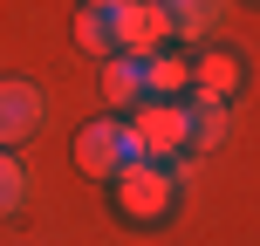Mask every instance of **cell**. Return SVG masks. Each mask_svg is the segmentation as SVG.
Masks as SVG:
<instances>
[{"instance_id":"cell-1","label":"cell","mask_w":260,"mask_h":246,"mask_svg":"<svg viewBox=\"0 0 260 246\" xmlns=\"http://www.w3.org/2000/svg\"><path fill=\"white\" fill-rule=\"evenodd\" d=\"M110 185H117V205L137 226H157L171 205H178V171H171V164H151V157H130Z\"/></svg>"},{"instance_id":"cell-2","label":"cell","mask_w":260,"mask_h":246,"mask_svg":"<svg viewBox=\"0 0 260 246\" xmlns=\"http://www.w3.org/2000/svg\"><path fill=\"white\" fill-rule=\"evenodd\" d=\"M123 130H130V151L151 157V164H178L185 157V110L178 103H137V110H123Z\"/></svg>"},{"instance_id":"cell-3","label":"cell","mask_w":260,"mask_h":246,"mask_svg":"<svg viewBox=\"0 0 260 246\" xmlns=\"http://www.w3.org/2000/svg\"><path fill=\"white\" fill-rule=\"evenodd\" d=\"M130 157H137V151H130V130H123V117H110V110H103V117H89V123L76 130V171H82V178L110 185Z\"/></svg>"},{"instance_id":"cell-4","label":"cell","mask_w":260,"mask_h":246,"mask_svg":"<svg viewBox=\"0 0 260 246\" xmlns=\"http://www.w3.org/2000/svg\"><path fill=\"white\" fill-rule=\"evenodd\" d=\"M110 21H117V55H130V62H151V55H165V41H171L157 0H117Z\"/></svg>"},{"instance_id":"cell-5","label":"cell","mask_w":260,"mask_h":246,"mask_svg":"<svg viewBox=\"0 0 260 246\" xmlns=\"http://www.w3.org/2000/svg\"><path fill=\"white\" fill-rule=\"evenodd\" d=\"M35 130H41V89L21 76H0V151L27 144Z\"/></svg>"},{"instance_id":"cell-6","label":"cell","mask_w":260,"mask_h":246,"mask_svg":"<svg viewBox=\"0 0 260 246\" xmlns=\"http://www.w3.org/2000/svg\"><path fill=\"white\" fill-rule=\"evenodd\" d=\"M157 14H165L171 41H206L226 27V14H233V0H157Z\"/></svg>"},{"instance_id":"cell-7","label":"cell","mask_w":260,"mask_h":246,"mask_svg":"<svg viewBox=\"0 0 260 246\" xmlns=\"http://www.w3.org/2000/svg\"><path fill=\"white\" fill-rule=\"evenodd\" d=\"M185 110V151H219L233 117H226V103H212V96H178Z\"/></svg>"},{"instance_id":"cell-8","label":"cell","mask_w":260,"mask_h":246,"mask_svg":"<svg viewBox=\"0 0 260 246\" xmlns=\"http://www.w3.org/2000/svg\"><path fill=\"white\" fill-rule=\"evenodd\" d=\"M192 89V62H185V55H151V62H144V103H178V96Z\"/></svg>"},{"instance_id":"cell-9","label":"cell","mask_w":260,"mask_h":246,"mask_svg":"<svg viewBox=\"0 0 260 246\" xmlns=\"http://www.w3.org/2000/svg\"><path fill=\"white\" fill-rule=\"evenodd\" d=\"M103 96H110V117L137 110V103H144V62H130V55H110V62H103Z\"/></svg>"},{"instance_id":"cell-10","label":"cell","mask_w":260,"mask_h":246,"mask_svg":"<svg viewBox=\"0 0 260 246\" xmlns=\"http://www.w3.org/2000/svg\"><path fill=\"white\" fill-rule=\"evenodd\" d=\"M192 89H199V96H212V103H226V96L240 89V62H233L226 48H206V55L192 62Z\"/></svg>"},{"instance_id":"cell-11","label":"cell","mask_w":260,"mask_h":246,"mask_svg":"<svg viewBox=\"0 0 260 246\" xmlns=\"http://www.w3.org/2000/svg\"><path fill=\"white\" fill-rule=\"evenodd\" d=\"M76 41L96 55V62H110V55H117V21H110V7H82L76 14Z\"/></svg>"},{"instance_id":"cell-12","label":"cell","mask_w":260,"mask_h":246,"mask_svg":"<svg viewBox=\"0 0 260 246\" xmlns=\"http://www.w3.org/2000/svg\"><path fill=\"white\" fill-rule=\"evenodd\" d=\"M21 205H27V164L14 151H0V219H14Z\"/></svg>"},{"instance_id":"cell-13","label":"cell","mask_w":260,"mask_h":246,"mask_svg":"<svg viewBox=\"0 0 260 246\" xmlns=\"http://www.w3.org/2000/svg\"><path fill=\"white\" fill-rule=\"evenodd\" d=\"M82 7H117V0H82Z\"/></svg>"}]
</instances>
